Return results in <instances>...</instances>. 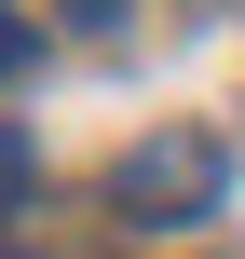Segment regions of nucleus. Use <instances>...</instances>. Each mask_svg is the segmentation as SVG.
I'll return each mask as SVG.
<instances>
[{
	"label": "nucleus",
	"mask_w": 245,
	"mask_h": 259,
	"mask_svg": "<svg viewBox=\"0 0 245 259\" xmlns=\"http://www.w3.org/2000/svg\"><path fill=\"white\" fill-rule=\"evenodd\" d=\"M218 191H232V164H218L205 123H164V137H136V150L109 164V219H123V232H205Z\"/></svg>",
	"instance_id": "nucleus-1"
},
{
	"label": "nucleus",
	"mask_w": 245,
	"mask_h": 259,
	"mask_svg": "<svg viewBox=\"0 0 245 259\" xmlns=\"http://www.w3.org/2000/svg\"><path fill=\"white\" fill-rule=\"evenodd\" d=\"M27 191H41V150H27V123H0V219H14Z\"/></svg>",
	"instance_id": "nucleus-2"
},
{
	"label": "nucleus",
	"mask_w": 245,
	"mask_h": 259,
	"mask_svg": "<svg viewBox=\"0 0 245 259\" xmlns=\"http://www.w3.org/2000/svg\"><path fill=\"white\" fill-rule=\"evenodd\" d=\"M14 68H27V14L0 0V82H14Z\"/></svg>",
	"instance_id": "nucleus-3"
},
{
	"label": "nucleus",
	"mask_w": 245,
	"mask_h": 259,
	"mask_svg": "<svg viewBox=\"0 0 245 259\" xmlns=\"http://www.w3.org/2000/svg\"><path fill=\"white\" fill-rule=\"evenodd\" d=\"M0 259H27V246H0Z\"/></svg>",
	"instance_id": "nucleus-4"
}]
</instances>
